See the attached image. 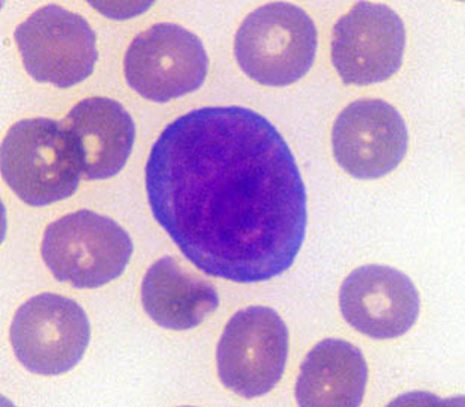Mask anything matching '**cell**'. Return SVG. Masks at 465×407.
I'll use <instances>...</instances> for the list:
<instances>
[{
  "label": "cell",
  "mask_w": 465,
  "mask_h": 407,
  "mask_svg": "<svg viewBox=\"0 0 465 407\" xmlns=\"http://www.w3.org/2000/svg\"><path fill=\"white\" fill-rule=\"evenodd\" d=\"M149 207L196 268L233 283L286 273L305 240L293 152L245 107H203L163 128L146 164Z\"/></svg>",
  "instance_id": "cell-1"
},
{
  "label": "cell",
  "mask_w": 465,
  "mask_h": 407,
  "mask_svg": "<svg viewBox=\"0 0 465 407\" xmlns=\"http://www.w3.org/2000/svg\"><path fill=\"white\" fill-rule=\"evenodd\" d=\"M2 175L32 207L65 200L78 191L82 163L64 123L23 119L9 128L0 147Z\"/></svg>",
  "instance_id": "cell-2"
},
{
  "label": "cell",
  "mask_w": 465,
  "mask_h": 407,
  "mask_svg": "<svg viewBox=\"0 0 465 407\" xmlns=\"http://www.w3.org/2000/svg\"><path fill=\"white\" fill-rule=\"evenodd\" d=\"M319 35L314 21L292 4H268L245 16L235 35V58L250 79L287 86L314 65Z\"/></svg>",
  "instance_id": "cell-3"
},
{
  "label": "cell",
  "mask_w": 465,
  "mask_h": 407,
  "mask_svg": "<svg viewBox=\"0 0 465 407\" xmlns=\"http://www.w3.org/2000/svg\"><path fill=\"white\" fill-rule=\"evenodd\" d=\"M133 241L111 217L91 210L70 213L48 224L42 259L58 282L97 289L114 282L130 263Z\"/></svg>",
  "instance_id": "cell-4"
},
{
  "label": "cell",
  "mask_w": 465,
  "mask_h": 407,
  "mask_svg": "<svg viewBox=\"0 0 465 407\" xmlns=\"http://www.w3.org/2000/svg\"><path fill=\"white\" fill-rule=\"evenodd\" d=\"M289 357V329L268 306L238 311L217 345L222 383L244 399L272 392L282 381Z\"/></svg>",
  "instance_id": "cell-5"
},
{
  "label": "cell",
  "mask_w": 465,
  "mask_h": 407,
  "mask_svg": "<svg viewBox=\"0 0 465 407\" xmlns=\"http://www.w3.org/2000/svg\"><path fill=\"white\" fill-rule=\"evenodd\" d=\"M27 74L37 82L70 88L85 81L97 63V36L88 21L60 5H46L14 33Z\"/></svg>",
  "instance_id": "cell-6"
},
{
  "label": "cell",
  "mask_w": 465,
  "mask_h": 407,
  "mask_svg": "<svg viewBox=\"0 0 465 407\" xmlns=\"http://www.w3.org/2000/svg\"><path fill=\"white\" fill-rule=\"evenodd\" d=\"M124 74L137 94L151 102H170L204 84L209 55L193 32L161 23L133 39L124 57Z\"/></svg>",
  "instance_id": "cell-7"
},
{
  "label": "cell",
  "mask_w": 465,
  "mask_h": 407,
  "mask_svg": "<svg viewBox=\"0 0 465 407\" xmlns=\"http://www.w3.org/2000/svg\"><path fill=\"white\" fill-rule=\"evenodd\" d=\"M90 336L85 311L62 294H37L20 306L11 323L16 359L36 375L72 371L85 354Z\"/></svg>",
  "instance_id": "cell-8"
},
{
  "label": "cell",
  "mask_w": 465,
  "mask_h": 407,
  "mask_svg": "<svg viewBox=\"0 0 465 407\" xmlns=\"http://www.w3.org/2000/svg\"><path fill=\"white\" fill-rule=\"evenodd\" d=\"M406 29L387 5L361 2L339 18L331 33V63L347 85H371L399 72Z\"/></svg>",
  "instance_id": "cell-9"
},
{
  "label": "cell",
  "mask_w": 465,
  "mask_h": 407,
  "mask_svg": "<svg viewBox=\"0 0 465 407\" xmlns=\"http://www.w3.org/2000/svg\"><path fill=\"white\" fill-rule=\"evenodd\" d=\"M403 116L384 100H359L339 114L331 146L336 163L355 179H380L394 172L408 152Z\"/></svg>",
  "instance_id": "cell-10"
},
{
  "label": "cell",
  "mask_w": 465,
  "mask_h": 407,
  "mask_svg": "<svg viewBox=\"0 0 465 407\" xmlns=\"http://www.w3.org/2000/svg\"><path fill=\"white\" fill-rule=\"evenodd\" d=\"M339 308L350 326L373 339L408 333L420 317V299L412 280L385 265L352 271L339 292Z\"/></svg>",
  "instance_id": "cell-11"
},
{
  "label": "cell",
  "mask_w": 465,
  "mask_h": 407,
  "mask_svg": "<svg viewBox=\"0 0 465 407\" xmlns=\"http://www.w3.org/2000/svg\"><path fill=\"white\" fill-rule=\"evenodd\" d=\"M63 123L76 143L86 179H111L125 167L134 146L135 125L121 103L85 98Z\"/></svg>",
  "instance_id": "cell-12"
},
{
  "label": "cell",
  "mask_w": 465,
  "mask_h": 407,
  "mask_svg": "<svg viewBox=\"0 0 465 407\" xmlns=\"http://www.w3.org/2000/svg\"><path fill=\"white\" fill-rule=\"evenodd\" d=\"M368 376V362L357 346L324 339L303 360L294 394L301 406H360Z\"/></svg>",
  "instance_id": "cell-13"
},
{
  "label": "cell",
  "mask_w": 465,
  "mask_h": 407,
  "mask_svg": "<svg viewBox=\"0 0 465 407\" xmlns=\"http://www.w3.org/2000/svg\"><path fill=\"white\" fill-rule=\"evenodd\" d=\"M142 303L147 315L170 330L200 326L219 306L210 283L188 273L174 257L165 256L147 269L142 283Z\"/></svg>",
  "instance_id": "cell-14"
}]
</instances>
